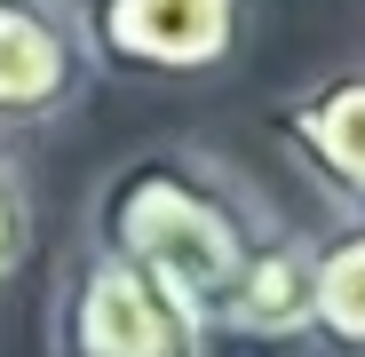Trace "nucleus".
Wrapping results in <instances>:
<instances>
[{"label":"nucleus","mask_w":365,"mask_h":357,"mask_svg":"<svg viewBox=\"0 0 365 357\" xmlns=\"http://www.w3.org/2000/svg\"><path fill=\"white\" fill-rule=\"evenodd\" d=\"M270 230H278L270 199L222 151H207V143H143L96 183V199L80 214V247L167 278L207 318Z\"/></svg>","instance_id":"obj_1"},{"label":"nucleus","mask_w":365,"mask_h":357,"mask_svg":"<svg viewBox=\"0 0 365 357\" xmlns=\"http://www.w3.org/2000/svg\"><path fill=\"white\" fill-rule=\"evenodd\" d=\"M48 357H215V333L167 278L80 247L48 302Z\"/></svg>","instance_id":"obj_2"},{"label":"nucleus","mask_w":365,"mask_h":357,"mask_svg":"<svg viewBox=\"0 0 365 357\" xmlns=\"http://www.w3.org/2000/svg\"><path fill=\"white\" fill-rule=\"evenodd\" d=\"M96 72L207 80L247 40V0H80Z\"/></svg>","instance_id":"obj_3"},{"label":"nucleus","mask_w":365,"mask_h":357,"mask_svg":"<svg viewBox=\"0 0 365 357\" xmlns=\"http://www.w3.org/2000/svg\"><path fill=\"white\" fill-rule=\"evenodd\" d=\"M96 88L80 0H0V135L56 128Z\"/></svg>","instance_id":"obj_4"},{"label":"nucleus","mask_w":365,"mask_h":357,"mask_svg":"<svg viewBox=\"0 0 365 357\" xmlns=\"http://www.w3.org/2000/svg\"><path fill=\"white\" fill-rule=\"evenodd\" d=\"M270 135L334 214H365V64L318 72L310 88L270 103Z\"/></svg>","instance_id":"obj_5"},{"label":"nucleus","mask_w":365,"mask_h":357,"mask_svg":"<svg viewBox=\"0 0 365 357\" xmlns=\"http://www.w3.org/2000/svg\"><path fill=\"white\" fill-rule=\"evenodd\" d=\"M310 238L302 230H270L262 247L247 254V270L230 278V294L207 310V333L215 341H247V349H302L310 341Z\"/></svg>","instance_id":"obj_6"},{"label":"nucleus","mask_w":365,"mask_h":357,"mask_svg":"<svg viewBox=\"0 0 365 357\" xmlns=\"http://www.w3.org/2000/svg\"><path fill=\"white\" fill-rule=\"evenodd\" d=\"M310 341L334 357H365V214H334L310 238Z\"/></svg>","instance_id":"obj_7"},{"label":"nucleus","mask_w":365,"mask_h":357,"mask_svg":"<svg viewBox=\"0 0 365 357\" xmlns=\"http://www.w3.org/2000/svg\"><path fill=\"white\" fill-rule=\"evenodd\" d=\"M32 254V175L16 159V143L0 135V278H16Z\"/></svg>","instance_id":"obj_8"}]
</instances>
